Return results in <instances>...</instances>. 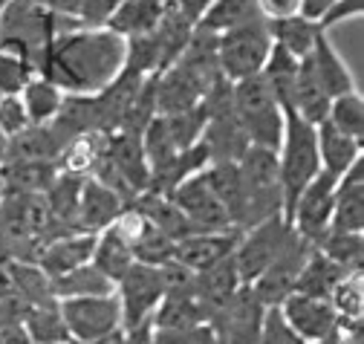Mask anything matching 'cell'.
<instances>
[{"mask_svg": "<svg viewBox=\"0 0 364 344\" xmlns=\"http://www.w3.org/2000/svg\"><path fill=\"white\" fill-rule=\"evenodd\" d=\"M124 38L107 26H67L47 47L38 75L50 78L67 96H96L124 70Z\"/></svg>", "mask_w": 364, "mask_h": 344, "instance_id": "cell-1", "label": "cell"}, {"mask_svg": "<svg viewBox=\"0 0 364 344\" xmlns=\"http://www.w3.org/2000/svg\"><path fill=\"white\" fill-rule=\"evenodd\" d=\"M278 171H281V188H284V220L289 223V211H292L298 194L318 177V171H321L315 124L304 122L292 110L284 113V136L278 145Z\"/></svg>", "mask_w": 364, "mask_h": 344, "instance_id": "cell-2", "label": "cell"}, {"mask_svg": "<svg viewBox=\"0 0 364 344\" xmlns=\"http://www.w3.org/2000/svg\"><path fill=\"white\" fill-rule=\"evenodd\" d=\"M232 110L249 145L278 151L284 136V110L260 72L232 84Z\"/></svg>", "mask_w": 364, "mask_h": 344, "instance_id": "cell-3", "label": "cell"}, {"mask_svg": "<svg viewBox=\"0 0 364 344\" xmlns=\"http://www.w3.org/2000/svg\"><path fill=\"white\" fill-rule=\"evenodd\" d=\"M243 197H246V220L243 229L269 220L284 217V188H281V171H278V151L249 145L237 159ZM240 229V232H243Z\"/></svg>", "mask_w": 364, "mask_h": 344, "instance_id": "cell-4", "label": "cell"}, {"mask_svg": "<svg viewBox=\"0 0 364 344\" xmlns=\"http://www.w3.org/2000/svg\"><path fill=\"white\" fill-rule=\"evenodd\" d=\"M272 47V32L266 18H255L249 23H240L235 29H225L217 35V64L220 75L235 84L243 78H252L263 70Z\"/></svg>", "mask_w": 364, "mask_h": 344, "instance_id": "cell-5", "label": "cell"}, {"mask_svg": "<svg viewBox=\"0 0 364 344\" xmlns=\"http://www.w3.org/2000/svg\"><path fill=\"white\" fill-rule=\"evenodd\" d=\"M61 23L67 21L41 9L32 0H6L0 6V38L26 47L29 55L35 58V67H41V58L53 44V38L64 29Z\"/></svg>", "mask_w": 364, "mask_h": 344, "instance_id": "cell-6", "label": "cell"}, {"mask_svg": "<svg viewBox=\"0 0 364 344\" xmlns=\"http://www.w3.org/2000/svg\"><path fill=\"white\" fill-rule=\"evenodd\" d=\"M263 316L266 307L260 304V298L252 292L249 284H243L229 301L211 310L208 327L214 330L217 344H257Z\"/></svg>", "mask_w": 364, "mask_h": 344, "instance_id": "cell-7", "label": "cell"}, {"mask_svg": "<svg viewBox=\"0 0 364 344\" xmlns=\"http://www.w3.org/2000/svg\"><path fill=\"white\" fill-rule=\"evenodd\" d=\"M292 237V226L284 217H269L240 232V240L235 246V267L243 278V284H252L287 246Z\"/></svg>", "mask_w": 364, "mask_h": 344, "instance_id": "cell-8", "label": "cell"}, {"mask_svg": "<svg viewBox=\"0 0 364 344\" xmlns=\"http://www.w3.org/2000/svg\"><path fill=\"white\" fill-rule=\"evenodd\" d=\"M58 310H61L70 341H87V338H99L113 330H122V307L116 292L64 298L58 301Z\"/></svg>", "mask_w": 364, "mask_h": 344, "instance_id": "cell-9", "label": "cell"}, {"mask_svg": "<svg viewBox=\"0 0 364 344\" xmlns=\"http://www.w3.org/2000/svg\"><path fill=\"white\" fill-rule=\"evenodd\" d=\"M116 298L122 307V330L151 321L156 304L165 298L159 267L133 261L130 269L116 281Z\"/></svg>", "mask_w": 364, "mask_h": 344, "instance_id": "cell-10", "label": "cell"}, {"mask_svg": "<svg viewBox=\"0 0 364 344\" xmlns=\"http://www.w3.org/2000/svg\"><path fill=\"white\" fill-rule=\"evenodd\" d=\"M336 183L338 180L330 177L327 171H318V177L298 194V200L289 211V226L295 229V235H301L312 246L330 232Z\"/></svg>", "mask_w": 364, "mask_h": 344, "instance_id": "cell-11", "label": "cell"}, {"mask_svg": "<svg viewBox=\"0 0 364 344\" xmlns=\"http://www.w3.org/2000/svg\"><path fill=\"white\" fill-rule=\"evenodd\" d=\"M173 205L186 214L188 223L197 232H220V229H237L229 217L225 205L217 200V194L211 191L208 180H205V168L191 174L188 180H182L171 194Z\"/></svg>", "mask_w": 364, "mask_h": 344, "instance_id": "cell-12", "label": "cell"}, {"mask_svg": "<svg viewBox=\"0 0 364 344\" xmlns=\"http://www.w3.org/2000/svg\"><path fill=\"white\" fill-rule=\"evenodd\" d=\"M312 252V243H306L301 235H295L292 229V237L287 240V246L281 249V254L272 261L249 286L252 292L260 298L263 307H278L281 301L295 292V281H298V272L304 267V261Z\"/></svg>", "mask_w": 364, "mask_h": 344, "instance_id": "cell-13", "label": "cell"}, {"mask_svg": "<svg viewBox=\"0 0 364 344\" xmlns=\"http://www.w3.org/2000/svg\"><path fill=\"white\" fill-rule=\"evenodd\" d=\"M281 316L287 318V324L306 341H318L330 335L333 330H338V316L330 304V298H315V295H304V292H289L281 304H278Z\"/></svg>", "mask_w": 364, "mask_h": 344, "instance_id": "cell-14", "label": "cell"}, {"mask_svg": "<svg viewBox=\"0 0 364 344\" xmlns=\"http://www.w3.org/2000/svg\"><path fill=\"white\" fill-rule=\"evenodd\" d=\"M127 205V200L113 191L110 186H105L96 177H84L81 180V191H78V208H75V226L78 232H102L107 226H113V220L119 217V211Z\"/></svg>", "mask_w": 364, "mask_h": 344, "instance_id": "cell-15", "label": "cell"}, {"mask_svg": "<svg viewBox=\"0 0 364 344\" xmlns=\"http://www.w3.org/2000/svg\"><path fill=\"white\" fill-rule=\"evenodd\" d=\"M240 240V229H220V232H191L186 237H179L173 243V257L179 264H186L188 269L200 272L214 264H220L223 257L235 254V246Z\"/></svg>", "mask_w": 364, "mask_h": 344, "instance_id": "cell-16", "label": "cell"}, {"mask_svg": "<svg viewBox=\"0 0 364 344\" xmlns=\"http://www.w3.org/2000/svg\"><path fill=\"white\" fill-rule=\"evenodd\" d=\"M93 246H96L93 232H64L58 237H50L38 249L35 264L50 278H55L93 261Z\"/></svg>", "mask_w": 364, "mask_h": 344, "instance_id": "cell-17", "label": "cell"}, {"mask_svg": "<svg viewBox=\"0 0 364 344\" xmlns=\"http://www.w3.org/2000/svg\"><path fill=\"white\" fill-rule=\"evenodd\" d=\"M330 232H364V154L336 183Z\"/></svg>", "mask_w": 364, "mask_h": 344, "instance_id": "cell-18", "label": "cell"}, {"mask_svg": "<svg viewBox=\"0 0 364 344\" xmlns=\"http://www.w3.org/2000/svg\"><path fill=\"white\" fill-rule=\"evenodd\" d=\"M306 58H309V64H312L318 81H321V87L327 90L330 99L355 90V81H353L350 67H347L344 58L336 53V47L330 44V38H327L324 29L318 32V38H315V44H312V50H309Z\"/></svg>", "mask_w": 364, "mask_h": 344, "instance_id": "cell-19", "label": "cell"}, {"mask_svg": "<svg viewBox=\"0 0 364 344\" xmlns=\"http://www.w3.org/2000/svg\"><path fill=\"white\" fill-rule=\"evenodd\" d=\"M330 102L333 99L321 87V81H318L309 58H301L298 72H295V87H292V113H298L309 124H321L327 119Z\"/></svg>", "mask_w": 364, "mask_h": 344, "instance_id": "cell-20", "label": "cell"}, {"mask_svg": "<svg viewBox=\"0 0 364 344\" xmlns=\"http://www.w3.org/2000/svg\"><path fill=\"white\" fill-rule=\"evenodd\" d=\"M208 318L211 310L191 292V295H165L151 316V324L154 330H191L208 324Z\"/></svg>", "mask_w": 364, "mask_h": 344, "instance_id": "cell-21", "label": "cell"}, {"mask_svg": "<svg viewBox=\"0 0 364 344\" xmlns=\"http://www.w3.org/2000/svg\"><path fill=\"white\" fill-rule=\"evenodd\" d=\"M315 139H318V159H321V171H327V174L336 177V180L361 156V148H364L355 139H350L341 131H336L327 119L321 124H315Z\"/></svg>", "mask_w": 364, "mask_h": 344, "instance_id": "cell-22", "label": "cell"}, {"mask_svg": "<svg viewBox=\"0 0 364 344\" xmlns=\"http://www.w3.org/2000/svg\"><path fill=\"white\" fill-rule=\"evenodd\" d=\"M240 286H243V278H240V272L235 267V254H229V257H223L220 264L197 272L194 295L203 301L208 310H217L223 301H229Z\"/></svg>", "mask_w": 364, "mask_h": 344, "instance_id": "cell-23", "label": "cell"}, {"mask_svg": "<svg viewBox=\"0 0 364 344\" xmlns=\"http://www.w3.org/2000/svg\"><path fill=\"white\" fill-rule=\"evenodd\" d=\"M205 180L217 200L225 205L229 217L237 229H243L246 220V197H243V183H240V171L237 162H211L205 165Z\"/></svg>", "mask_w": 364, "mask_h": 344, "instance_id": "cell-24", "label": "cell"}, {"mask_svg": "<svg viewBox=\"0 0 364 344\" xmlns=\"http://www.w3.org/2000/svg\"><path fill=\"white\" fill-rule=\"evenodd\" d=\"M168 6L171 4H165V0H122L113 18L107 21V29H113L122 38L145 35L162 21Z\"/></svg>", "mask_w": 364, "mask_h": 344, "instance_id": "cell-25", "label": "cell"}, {"mask_svg": "<svg viewBox=\"0 0 364 344\" xmlns=\"http://www.w3.org/2000/svg\"><path fill=\"white\" fill-rule=\"evenodd\" d=\"M105 136L107 134H78L73 136L70 142H64L58 159H55V168L61 174H73V177H90L96 171L102 154H105Z\"/></svg>", "mask_w": 364, "mask_h": 344, "instance_id": "cell-26", "label": "cell"}, {"mask_svg": "<svg viewBox=\"0 0 364 344\" xmlns=\"http://www.w3.org/2000/svg\"><path fill=\"white\" fill-rule=\"evenodd\" d=\"M53 284V295L55 301H64V298H84V295H113L116 292V284L90 261L78 269H70L64 275H55L50 278Z\"/></svg>", "mask_w": 364, "mask_h": 344, "instance_id": "cell-27", "label": "cell"}, {"mask_svg": "<svg viewBox=\"0 0 364 344\" xmlns=\"http://www.w3.org/2000/svg\"><path fill=\"white\" fill-rule=\"evenodd\" d=\"M35 75L38 67L29 50L15 44V41L0 38V96L21 93Z\"/></svg>", "mask_w": 364, "mask_h": 344, "instance_id": "cell-28", "label": "cell"}, {"mask_svg": "<svg viewBox=\"0 0 364 344\" xmlns=\"http://www.w3.org/2000/svg\"><path fill=\"white\" fill-rule=\"evenodd\" d=\"M350 272L338 269L330 257L321 252V249H315L309 252V257L304 261L301 272H298V281H295V292H304V295H315V298H330L333 286L338 284V278H344Z\"/></svg>", "mask_w": 364, "mask_h": 344, "instance_id": "cell-29", "label": "cell"}, {"mask_svg": "<svg viewBox=\"0 0 364 344\" xmlns=\"http://www.w3.org/2000/svg\"><path fill=\"white\" fill-rule=\"evenodd\" d=\"M269 32H272V41L275 47L287 50L292 58H306L315 38H318V23L306 21L304 15H292V18H281V21H269Z\"/></svg>", "mask_w": 364, "mask_h": 344, "instance_id": "cell-30", "label": "cell"}, {"mask_svg": "<svg viewBox=\"0 0 364 344\" xmlns=\"http://www.w3.org/2000/svg\"><path fill=\"white\" fill-rule=\"evenodd\" d=\"M93 264L116 284L127 269H130V264H133V249H130V243L113 229V226H107V229H102V232H96V246H93Z\"/></svg>", "mask_w": 364, "mask_h": 344, "instance_id": "cell-31", "label": "cell"}, {"mask_svg": "<svg viewBox=\"0 0 364 344\" xmlns=\"http://www.w3.org/2000/svg\"><path fill=\"white\" fill-rule=\"evenodd\" d=\"M255 18H263L257 9V0H214V4L200 15L197 29L220 35L225 29H235L240 23H249Z\"/></svg>", "mask_w": 364, "mask_h": 344, "instance_id": "cell-32", "label": "cell"}, {"mask_svg": "<svg viewBox=\"0 0 364 344\" xmlns=\"http://www.w3.org/2000/svg\"><path fill=\"white\" fill-rule=\"evenodd\" d=\"M23 330L29 335L32 344H58V341H70L58 301H47V304H32L23 313Z\"/></svg>", "mask_w": 364, "mask_h": 344, "instance_id": "cell-33", "label": "cell"}, {"mask_svg": "<svg viewBox=\"0 0 364 344\" xmlns=\"http://www.w3.org/2000/svg\"><path fill=\"white\" fill-rule=\"evenodd\" d=\"M64 96L67 93H61L55 84L50 78H43V75H35L21 90V99H23V107H26L32 124H50L58 116V110L64 104Z\"/></svg>", "mask_w": 364, "mask_h": 344, "instance_id": "cell-34", "label": "cell"}, {"mask_svg": "<svg viewBox=\"0 0 364 344\" xmlns=\"http://www.w3.org/2000/svg\"><path fill=\"white\" fill-rule=\"evenodd\" d=\"M330 261L344 272H361V257H364V232H327L315 243Z\"/></svg>", "mask_w": 364, "mask_h": 344, "instance_id": "cell-35", "label": "cell"}, {"mask_svg": "<svg viewBox=\"0 0 364 344\" xmlns=\"http://www.w3.org/2000/svg\"><path fill=\"white\" fill-rule=\"evenodd\" d=\"M327 122L341 131L344 136L364 145V99L358 90H350L344 96H336L327 110Z\"/></svg>", "mask_w": 364, "mask_h": 344, "instance_id": "cell-36", "label": "cell"}, {"mask_svg": "<svg viewBox=\"0 0 364 344\" xmlns=\"http://www.w3.org/2000/svg\"><path fill=\"white\" fill-rule=\"evenodd\" d=\"M330 304H333L338 321H364L361 272H350V275L338 278V284L330 292Z\"/></svg>", "mask_w": 364, "mask_h": 344, "instance_id": "cell-37", "label": "cell"}, {"mask_svg": "<svg viewBox=\"0 0 364 344\" xmlns=\"http://www.w3.org/2000/svg\"><path fill=\"white\" fill-rule=\"evenodd\" d=\"M173 257V240L168 235H162L159 229H148L139 240L133 243V261L148 264V267H162Z\"/></svg>", "mask_w": 364, "mask_h": 344, "instance_id": "cell-38", "label": "cell"}, {"mask_svg": "<svg viewBox=\"0 0 364 344\" xmlns=\"http://www.w3.org/2000/svg\"><path fill=\"white\" fill-rule=\"evenodd\" d=\"M26 127H32V122H29V113L23 107L21 93L0 96V134L6 139H12V136L23 134Z\"/></svg>", "mask_w": 364, "mask_h": 344, "instance_id": "cell-39", "label": "cell"}, {"mask_svg": "<svg viewBox=\"0 0 364 344\" xmlns=\"http://www.w3.org/2000/svg\"><path fill=\"white\" fill-rule=\"evenodd\" d=\"M257 344H306L281 316L278 307H266L263 327H260V341Z\"/></svg>", "mask_w": 364, "mask_h": 344, "instance_id": "cell-40", "label": "cell"}, {"mask_svg": "<svg viewBox=\"0 0 364 344\" xmlns=\"http://www.w3.org/2000/svg\"><path fill=\"white\" fill-rule=\"evenodd\" d=\"M159 275H162L165 295H191L197 286V272L188 269L186 264H179L176 257H171L168 264L159 267Z\"/></svg>", "mask_w": 364, "mask_h": 344, "instance_id": "cell-41", "label": "cell"}, {"mask_svg": "<svg viewBox=\"0 0 364 344\" xmlns=\"http://www.w3.org/2000/svg\"><path fill=\"white\" fill-rule=\"evenodd\" d=\"M119 4H122V0H78L75 23L78 26H90V29L107 26V21L119 9Z\"/></svg>", "mask_w": 364, "mask_h": 344, "instance_id": "cell-42", "label": "cell"}, {"mask_svg": "<svg viewBox=\"0 0 364 344\" xmlns=\"http://www.w3.org/2000/svg\"><path fill=\"white\" fill-rule=\"evenodd\" d=\"M154 344H217L208 324L191 330H154Z\"/></svg>", "mask_w": 364, "mask_h": 344, "instance_id": "cell-43", "label": "cell"}, {"mask_svg": "<svg viewBox=\"0 0 364 344\" xmlns=\"http://www.w3.org/2000/svg\"><path fill=\"white\" fill-rule=\"evenodd\" d=\"M361 15H364V0H338V4H333L324 12V18L318 21V29L330 32L333 26H338L344 21H353V18H361Z\"/></svg>", "mask_w": 364, "mask_h": 344, "instance_id": "cell-44", "label": "cell"}, {"mask_svg": "<svg viewBox=\"0 0 364 344\" xmlns=\"http://www.w3.org/2000/svg\"><path fill=\"white\" fill-rule=\"evenodd\" d=\"M257 9L266 21H281L301 12V0H257Z\"/></svg>", "mask_w": 364, "mask_h": 344, "instance_id": "cell-45", "label": "cell"}, {"mask_svg": "<svg viewBox=\"0 0 364 344\" xmlns=\"http://www.w3.org/2000/svg\"><path fill=\"white\" fill-rule=\"evenodd\" d=\"M32 4H38L41 9H47L64 21H75V12H78V0H32Z\"/></svg>", "mask_w": 364, "mask_h": 344, "instance_id": "cell-46", "label": "cell"}, {"mask_svg": "<svg viewBox=\"0 0 364 344\" xmlns=\"http://www.w3.org/2000/svg\"><path fill=\"white\" fill-rule=\"evenodd\" d=\"M214 4V0H173V6H176V12H182L186 15L194 26H197V21H200V15L208 9Z\"/></svg>", "mask_w": 364, "mask_h": 344, "instance_id": "cell-47", "label": "cell"}, {"mask_svg": "<svg viewBox=\"0 0 364 344\" xmlns=\"http://www.w3.org/2000/svg\"><path fill=\"white\" fill-rule=\"evenodd\" d=\"M333 4H338V0H301V12H298V15H304L306 21L318 23V21L324 18V12H327Z\"/></svg>", "mask_w": 364, "mask_h": 344, "instance_id": "cell-48", "label": "cell"}, {"mask_svg": "<svg viewBox=\"0 0 364 344\" xmlns=\"http://www.w3.org/2000/svg\"><path fill=\"white\" fill-rule=\"evenodd\" d=\"M0 344H32L23 324H4L0 327Z\"/></svg>", "mask_w": 364, "mask_h": 344, "instance_id": "cell-49", "label": "cell"}, {"mask_svg": "<svg viewBox=\"0 0 364 344\" xmlns=\"http://www.w3.org/2000/svg\"><path fill=\"white\" fill-rule=\"evenodd\" d=\"M73 344H124V330H113L99 338H87V341H73Z\"/></svg>", "mask_w": 364, "mask_h": 344, "instance_id": "cell-50", "label": "cell"}, {"mask_svg": "<svg viewBox=\"0 0 364 344\" xmlns=\"http://www.w3.org/2000/svg\"><path fill=\"white\" fill-rule=\"evenodd\" d=\"M312 344H347V338H344V330H341V324H338V330H333L330 335L318 338V341H312Z\"/></svg>", "mask_w": 364, "mask_h": 344, "instance_id": "cell-51", "label": "cell"}, {"mask_svg": "<svg viewBox=\"0 0 364 344\" xmlns=\"http://www.w3.org/2000/svg\"><path fill=\"white\" fill-rule=\"evenodd\" d=\"M58 344H73V341H58Z\"/></svg>", "mask_w": 364, "mask_h": 344, "instance_id": "cell-52", "label": "cell"}]
</instances>
